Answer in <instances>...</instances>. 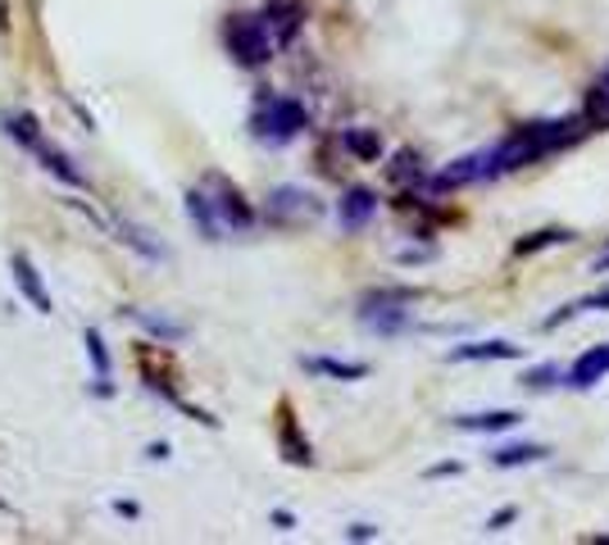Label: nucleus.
<instances>
[{
  "label": "nucleus",
  "mask_w": 609,
  "mask_h": 545,
  "mask_svg": "<svg viewBox=\"0 0 609 545\" xmlns=\"http://www.w3.org/2000/svg\"><path fill=\"white\" fill-rule=\"evenodd\" d=\"M310 373L319 378H337V382H359V378H369V363H355V359H328V355H310V359H300Z\"/></svg>",
  "instance_id": "nucleus-13"
},
{
  "label": "nucleus",
  "mask_w": 609,
  "mask_h": 545,
  "mask_svg": "<svg viewBox=\"0 0 609 545\" xmlns=\"http://www.w3.org/2000/svg\"><path fill=\"white\" fill-rule=\"evenodd\" d=\"M587 128V118H555V124H524V128H514L501 146L492 150H482V160H486V177H496V173H509V169H524L532 160H545L551 150L577 141Z\"/></svg>",
  "instance_id": "nucleus-1"
},
{
  "label": "nucleus",
  "mask_w": 609,
  "mask_h": 545,
  "mask_svg": "<svg viewBox=\"0 0 609 545\" xmlns=\"http://www.w3.org/2000/svg\"><path fill=\"white\" fill-rule=\"evenodd\" d=\"M0 132H5L14 146H23L27 155H33V150L46 141V132H42L33 109H5V114H0Z\"/></svg>",
  "instance_id": "nucleus-9"
},
{
  "label": "nucleus",
  "mask_w": 609,
  "mask_h": 545,
  "mask_svg": "<svg viewBox=\"0 0 609 545\" xmlns=\"http://www.w3.org/2000/svg\"><path fill=\"white\" fill-rule=\"evenodd\" d=\"M133 318L150 332V337H160V341H182V337H187V327H182V323H169V318H156V314H141V310H133Z\"/></svg>",
  "instance_id": "nucleus-21"
},
{
  "label": "nucleus",
  "mask_w": 609,
  "mask_h": 545,
  "mask_svg": "<svg viewBox=\"0 0 609 545\" xmlns=\"http://www.w3.org/2000/svg\"><path fill=\"white\" fill-rule=\"evenodd\" d=\"M414 300H418V291H410V287L369 291L359 300V323L369 332H378V337H395V332H405L414 323V310H410Z\"/></svg>",
  "instance_id": "nucleus-3"
},
{
  "label": "nucleus",
  "mask_w": 609,
  "mask_h": 545,
  "mask_svg": "<svg viewBox=\"0 0 609 545\" xmlns=\"http://www.w3.org/2000/svg\"><path fill=\"white\" fill-rule=\"evenodd\" d=\"M319 214V205L310 192H300V187H278L268 196V219L273 223H296V219H314Z\"/></svg>",
  "instance_id": "nucleus-7"
},
{
  "label": "nucleus",
  "mask_w": 609,
  "mask_h": 545,
  "mask_svg": "<svg viewBox=\"0 0 609 545\" xmlns=\"http://www.w3.org/2000/svg\"><path fill=\"white\" fill-rule=\"evenodd\" d=\"M264 23H268V33L273 42H291L300 33V5H291V0H273V5L264 10Z\"/></svg>",
  "instance_id": "nucleus-14"
},
{
  "label": "nucleus",
  "mask_w": 609,
  "mask_h": 545,
  "mask_svg": "<svg viewBox=\"0 0 609 545\" xmlns=\"http://www.w3.org/2000/svg\"><path fill=\"white\" fill-rule=\"evenodd\" d=\"M591 545H609V536H591Z\"/></svg>",
  "instance_id": "nucleus-31"
},
{
  "label": "nucleus",
  "mask_w": 609,
  "mask_h": 545,
  "mask_svg": "<svg viewBox=\"0 0 609 545\" xmlns=\"http://www.w3.org/2000/svg\"><path fill=\"white\" fill-rule=\"evenodd\" d=\"M605 378H609V341H605V346H591L587 355H577L564 382H568L573 391H591V386L605 382Z\"/></svg>",
  "instance_id": "nucleus-8"
},
{
  "label": "nucleus",
  "mask_w": 609,
  "mask_h": 545,
  "mask_svg": "<svg viewBox=\"0 0 609 545\" xmlns=\"http://www.w3.org/2000/svg\"><path fill=\"white\" fill-rule=\"evenodd\" d=\"M346 536H351V541H374V536H378V527H369V523H355V527H346Z\"/></svg>",
  "instance_id": "nucleus-29"
},
{
  "label": "nucleus",
  "mask_w": 609,
  "mask_h": 545,
  "mask_svg": "<svg viewBox=\"0 0 609 545\" xmlns=\"http://www.w3.org/2000/svg\"><path fill=\"white\" fill-rule=\"evenodd\" d=\"M573 232H564V228H545V232H532V236H524L519 246H514V255H537V251H545V246H560V241H568Z\"/></svg>",
  "instance_id": "nucleus-23"
},
{
  "label": "nucleus",
  "mask_w": 609,
  "mask_h": 545,
  "mask_svg": "<svg viewBox=\"0 0 609 545\" xmlns=\"http://www.w3.org/2000/svg\"><path fill=\"white\" fill-rule=\"evenodd\" d=\"M118 241H128L133 251H141L146 259H164V246H156V241H146V232L137 223H118Z\"/></svg>",
  "instance_id": "nucleus-24"
},
{
  "label": "nucleus",
  "mask_w": 609,
  "mask_h": 545,
  "mask_svg": "<svg viewBox=\"0 0 609 545\" xmlns=\"http://www.w3.org/2000/svg\"><path fill=\"white\" fill-rule=\"evenodd\" d=\"M10 278H14V287L27 295V305H33L37 314H46V318L55 314V300H50V291L42 287V272H37V264L27 259L23 251L10 255Z\"/></svg>",
  "instance_id": "nucleus-5"
},
{
  "label": "nucleus",
  "mask_w": 609,
  "mask_h": 545,
  "mask_svg": "<svg viewBox=\"0 0 609 545\" xmlns=\"http://www.w3.org/2000/svg\"><path fill=\"white\" fill-rule=\"evenodd\" d=\"M545 445H505V450H496L492 454V464L496 468H524V464H537V460H545Z\"/></svg>",
  "instance_id": "nucleus-20"
},
{
  "label": "nucleus",
  "mask_w": 609,
  "mask_h": 545,
  "mask_svg": "<svg viewBox=\"0 0 609 545\" xmlns=\"http://www.w3.org/2000/svg\"><path fill=\"white\" fill-rule=\"evenodd\" d=\"M187 219L200 228V236L205 241H223V219H219V209H215V196H209V192H187Z\"/></svg>",
  "instance_id": "nucleus-11"
},
{
  "label": "nucleus",
  "mask_w": 609,
  "mask_h": 545,
  "mask_svg": "<svg viewBox=\"0 0 609 545\" xmlns=\"http://www.w3.org/2000/svg\"><path fill=\"white\" fill-rule=\"evenodd\" d=\"M446 359H450V363H492V359H519V346H514V341H469V346H455Z\"/></svg>",
  "instance_id": "nucleus-12"
},
{
  "label": "nucleus",
  "mask_w": 609,
  "mask_h": 545,
  "mask_svg": "<svg viewBox=\"0 0 609 545\" xmlns=\"http://www.w3.org/2000/svg\"><path fill=\"white\" fill-rule=\"evenodd\" d=\"M583 310H609V291H596L587 300H577V314H583Z\"/></svg>",
  "instance_id": "nucleus-28"
},
{
  "label": "nucleus",
  "mask_w": 609,
  "mask_h": 545,
  "mask_svg": "<svg viewBox=\"0 0 609 545\" xmlns=\"http://www.w3.org/2000/svg\"><path fill=\"white\" fill-rule=\"evenodd\" d=\"M555 378H560L555 363H537V369L524 373V386H528V391H545V386H555Z\"/></svg>",
  "instance_id": "nucleus-25"
},
{
  "label": "nucleus",
  "mask_w": 609,
  "mask_h": 545,
  "mask_svg": "<svg viewBox=\"0 0 609 545\" xmlns=\"http://www.w3.org/2000/svg\"><path fill=\"white\" fill-rule=\"evenodd\" d=\"M391 177H423V164H418V155H410V150H405V155L401 160H395V169H391Z\"/></svg>",
  "instance_id": "nucleus-26"
},
{
  "label": "nucleus",
  "mask_w": 609,
  "mask_h": 545,
  "mask_svg": "<svg viewBox=\"0 0 609 545\" xmlns=\"http://www.w3.org/2000/svg\"><path fill=\"white\" fill-rule=\"evenodd\" d=\"M514 422H519L514 409H486V414H460V418H455V428H460V432H509Z\"/></svg>",
  "instance_id": "nucleus-16"
},
{
  "label": "nucleus",
  "mask_w": 609,
  "mask_h": 545,
  "mask_svg": "<svg viewBox=\"0 0 609 545\" xmlns=\"http://www.w3.org/2000/svg\"><path fill=\"white\" fill-rule=\"evenodd\" d=\"M223 46H228V55L237 59L241 69H264L273 59V50H278L264 14H232L223 23Z\"/></svg>",
  "instance_id": "nucleus-2"
},
{
  "label": "nucleus",
  "mask_w": 609,
  "mask_h": 545,
  "mask_svg": "<svg viewBox=\"0 0 609 545\" xmlns=\"http://www.w3.org/2000/svg\"><path fill=\"white\" fill-rule=\"evenodd\" d=\"M583 118H587V128H609V78H600V82L587 91Z\"/></svg>",
  "instance_id": "nucleus-19"
},
{
  "label": "nucleus",
  "mask_w": 609,
  "mask_h": 545,
  "mask_svg": "<svg viewBox=\"0 0 609 545\" xmlns=\"http://www.w3.org/2000/svg\"><path fill=\"white\" fill-rule=\"evenodd\" d=\"M251 128H255V137L268 141V146H287L291 137H300L304 128H310V114H304V105L291 101V96H268V101L255 109Z\"/></svg>",
  "instance_id": "nucleus-4"
},
{
  "label": "nucleus",
  "mask_w": 609,
  "mask_h": 545,
  "mask_svg": "<svg viewBox=\"0 0 609 545\" xmlns=\"http://www.w3.org/2000/svg\"><path fill=\"white\" fill-rule=\"evenodd\" d=\"M33 155H37V160H42V169H46V173H55L59 182H69V187H87V177L73 169V160H69L55 141H42V146L33 150Z\"/></svg>",
  "instance_id": "nucleus-15"
},
{
  "label": "nucleus",
  "mask_w": 609,
  "mask_h": 545,
  "mask_svg": "<svg viewBox=\"0 0 609 545\" xmlns=\"http://www.w3.org/2000/svg\"><path fill=\"white\" fill-rule=\"evenodd\" d=\"M378 214V196L369 192V187H351L346 196H342V205H337V219H342V228L346 232H359V228H369V219Z\"/></svg>",
  "instance_id": "nucleus-10"
},
{
  "label": "nucleus",
  "mask_w": 609,
  "mask_h": 545,
  "mask_svg": "<svg viewBox=\"0 0 609 545\" xmlns=\"http://www.w3.org/2000/svg\"><path fill=\"white\" fill-rule=\"evenodd\" d=\"M82 346H87V359H91V373H96V396H110V350L101 341V332L96 327H87L82 332Z\"/></svg>",
  "instance_id": "nucleus-17"
},
{
  "label": "nucleus",
  "mask_w": 609,
  "mask_h": 545,
  "mask_svg": "<svg viewBox=\"0 0 609 545\" xmlns=\"http://www.w3.org/2000/svg\"><path fill=\"white\" fill-rule=\"evenodd\" d=\"M596 268H600V272H605V268H609V251H605V255H600V264H596Z\"/></svg>",
  "instance_id": "nucleus-30"
},
{
  "label": "nucleus",
  "mask_w": 609,
  "mask_h": 545,
  "mask_svg": "<svg viewBox=\"0 0 609 545\" xmlns=\"http://www.w3.org/2000/svg\"><path fill=\"white\" fill-rule=\"evenodd\" d=\"M605 78H609V69H605Z\"/></svg>",
  "instance_id": "nucleus-32"
},
{
  "label": "nucleus",
  "mask_w": 609,
  "mask_h": 545,
  "mask_svg": "<svg viewBox=\"0 0 609 545\" xmlns=\"http://www.w3.org/2000/svg\"><path fill=\"white\" fill-rule=\"evenodd\" d=\"M215 182V209H219V219H223V228H232V232H251L255 228V209L246 205V196H241L232 182H223V177H209Z\"/></svg>",
  "instance_id": "nucleus-6"
},
{
  "label": "nucleus",
  "mask_w": 609,
  "mask_h": 545,
  "mask_svg": "<svg viewBox=\"0 0 609 545\" xmlns=\"http://www.w3.org/2000/svg\"><path fill=\"white\" fill-rule=\"evenodd\" d=\"M342 146L351 150L355 160H364V164H374V160L382 155V141H378V132H369V128H346V132H342Z\"/></svg>",
  "instance_id": "nucleus-18"
},
{
  "label": "nucleus",
  "mask_w": 609,
  "mask_h": 545,
  "mask_svg": "<svg viewBox=\"0 0 609 545\" xmlns=\"http://www.w3.org/2000/svg\"><path fill=\"white\" fill-rule=\"evenodd\" d=\"M514 519H519V509H501V513H492V523H486V532H501V527H509Z\"/></svg>",
  "instance_id": "nucleus-27"
},
{
  "label": "nucleus",
  "mask_w": 609,
  "mask_h": 545,
  "mask_svg": "<svg viewBox=\"0 0 609 545\" xmlns=\"http://www.w3.org/2000/svg\"><path fill=\"white\" fill-rule=\"evenodd\" d=\"M283 450H287L291 464H314V450H310V441H300L291 414H287V422H283Z\"/></svg>",
  "instance_id": "nucleus-22"
}]
</instances>
